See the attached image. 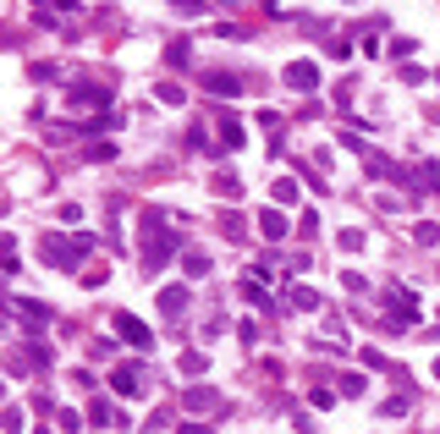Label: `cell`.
<instances>
[{
  "mask_svg": "<svg viewBox=\"0 0 440 434\" xmlns=\"http://www.w3.org/2000/svg\"><path fill=\"white\" fill-rule=\"evenodd\" d=\"M116 330H122L127 341H132V347H149V330L138 325V319H132V313H122V319H116Z\"/></svg>",
  "mask_w": 440,
  "mask_h": 434,
  "instance_id": "6da1fadb",
  "label": "cell"
},
{
  "mask_svg": "<svg viewBox=\"0 0 440 434\" xmlns=\"http://www.w3.org/2000/svg\"><path fill=\"white\" fill-rule=\"evenodd\" d=\"M160 308H166V319H176V313L188 308V286H171L166 297H160Z\"/></svg>",
  "mask_w": 440,
  "mask_h": 434,
  "instance_id": "7a4b0ae2",
  "label": "cell"
},
{
  "mask_svg": "<svg viewBox=\"0 0 440 434\" xmlns=\"http://www.w3.org/2000/svg\"><path fill=\"white\" fill-rule=\"evenodd\" d=\"M286 77H292V88H314V66L297 61V66H286Z\"/></svg>",
  "mask_w": 440,
  "mask_h": 434,
  "instance_id": "3957f363",
  "label": "cell"
},
{
  "mask_svg": "<svg viewBox=\"0 0 440 434\" xmlns=\"http://www.w3.org/2000/svg\"><path fill=\"white\" fill-rule=\"evenodd\" d=\"M259 226H264V237H281V231H286V220H281V215H264Z\"/></svg>",
  "mask_w": 440,
  "mask_h": 434,
  "instance_id": "277c9868",
  "label": "cell"
},
{
  "mask_svg": "<svg viewBox=\"0 0 440 434\" xmlns=\"http://www.w3.org/2000/svg\"><path fill=\"white\" fill-rule=\"evenodd\" d=\"M188 401L198 407V413H210V407H215V396H210V391H188Z\"/></svg>",
  "mask_w": 440,
  "mask_h": 434,
  "instance_id": "5b68a950",
  "label": "cell"
},
{
  "mask_svg": "<svg viewBox=\"0 0 440 434\" xmlns=\"http://www.w3.org/2000/svg\"><path fill=\"white\" fill-rule=\"evenodd\" d=\"M435 374H440V363H435Z\"/></svg>",
  "mask_w": 440,
  "mask_h": 434,
  "instance_id": "8992f818",
  "label": "cell"
}]
</instances>
